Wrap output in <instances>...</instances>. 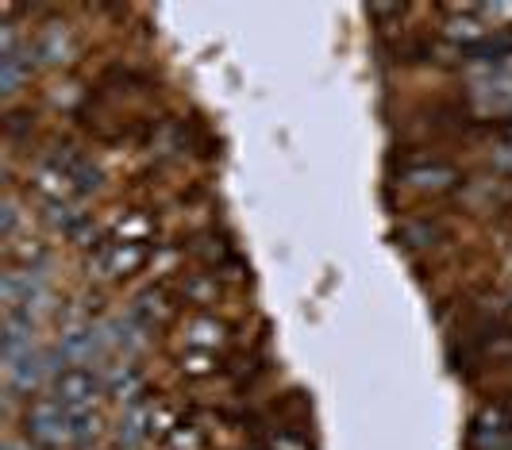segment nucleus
<instances>
[{
	"label": "nucleus",
	"mask_w": 512,
	"mask_h": 450,
	"mask_svg": "<svg viewBox=\"0 0 512 450\" xmlns=\"http://www.w3.org/2000/svg\"><path fill=\"white\" fill-rule=\"evenodd\" d=\"M24 435L39 447H85L89 439L101 435V416L97 412H70L54 397H39L27 404Z\"/></svg>",
	"instance_id": "nucleus-1"
},
{
	"label": "nucleus",
	"mask_w": 512,
	"mask_h": 450,
	"mask_svg": "<svg viewBox=\"0 0 512 450\" xmlns=\"http://www.w3.org/2000/svg\"><path fill=\"white\" fill-rule=\"evenodd\" d=\"M151 254L154 243H112V239H104L97 254L89 258V270H97V277H104V281H120V277L139 274Z\"/></svg>",
	"instance_id": "nucleus-2"
},
{
	"label": "nucleus",
	"mask_w": 512,
	"mask_h": 450,
	"mask_svg": "<svg viewBox=\"0 0 512 450\" xmlns=\"http://www.w3.org/2000/svg\"><path fill=\"white\" fill-rule=\"evenodd\" d=\"M51 397L66 404L70 412H93V404L101 397V374L89 366H66L54 374Z\"/></svg>",
	"instance_id": "nucleus-3"
},
{
	"label": "nucleus",
	"mask_w": 512,
	"mask_h": 450,
	"mask_svg": "<svg viewBox=\"0 0 512 450\" xmlns=\"http://www.w3.org/2000/svg\"><path fill=\"white\" fill-rule=\"evenodd\" d=\"M228 343V324L224 320H216V316H189L185 324H181V347L185 350H208V354H216V350Z\"/></svg>",
	"instance_id": "nucleus-4"
},
{
	"label": "nucleus",
	"mask_w": 512,
	"mask_h": 450,
	"mask_svg": "<svg viewBox=\"0 0 512 450\" xmlns=\"http://www.w3.org/2000/svg\"><path fill=\"white\" fill-rule=\"evenodd\" d=\"M459 181V170L443 158H420V162H409L405 166V185L412 189H424V193H443Z\"/></svg>",
	"instance_id": "nucleus-5"
},
{
	"label": "nucleus",
	"mask_w": 512,
	"mask_h": 450,
	"mask_svg": "<svg viewBox=\"0 0 512 450\" xmlns=\"http://www.w3.org/2000/svg\"><path fill=\"white\" fill-rule=\"evenodd\" d=\"M162 443H166V450H208V427L185 424V420H181Z\"/></svg>",
	"instance_id": "nucleus-6"
},
{
	"label": "nucleus",
	"mask_w": 512,
	"mask_h": 450,
	"mask_svg": "<svg viewBox=\"0 0 512 450\" xmlns=\"http://www.w3.org/2000/svg\"><path fill=\"white\" fill-rule=\"evenodd\" d=\"M178 374L189 377V381H201V377L216 374V354H208V350H185L178 358Z\"/></svg>",
	"instance_id": "nucleus-7"
},
{
	"label": "nucleus",
	"mask_w": 512,
	"mask_h": 450,
	"mask_svg": "<svg viewBox=\"0 0 512 450\" xmlns=\"http://www.w3.org/2000/svg\"><path fill=\"white\" fill-rule=\"evenodd\" d=\"M270 450H308V443L289 431H278V435H270Z\"/></svg>",
	"instance_id": "nucleus-8"
},
{
	"label": "nucleus",
	"mask_w": 512,
	"mask_h": 450,
	"mask_svg": "<svg viewBox=\"0 0 512 450\" xmlns=\"http://www.w3.org/2000/svg\"><path fill=\"white\" fill-rule=\"evenodd\" d=\"M489 162H493V170H501V174H512V147H497Z\"/></svg>",
	"instance_id": "nucleus-9"
},
{
	"label": "nucleus",
	"mask_w": 512,
	"mask_h": 450,
	"mask_svg": "<svg viewBox=\"0 0 512 450\" xmlns=\"http://www.w3.org/2000/svg\"><path fill=\"white\" fill-rule=\"evenodd\" d=\"M4 450H47V447H39V443L27 439V435H12V439L4 443Z\"/></svg>",
	"instance_id": "nucleus-10"
},
{
	"label": "nucleus",
	"mask_w": 512,
	"mask_h": 450,
	"mask_svg": "<svg viewBox=\"0 0 512 450\" xmlns=\"http://www.w3.org/2000/svg\"><path fill=\"white\" fill-rule=\"evenodd\" d=\"M501 147H512V120H505L501 127Z\"/></svg>",
	"instance_id": "nucleus-11"
}]
</instances>
